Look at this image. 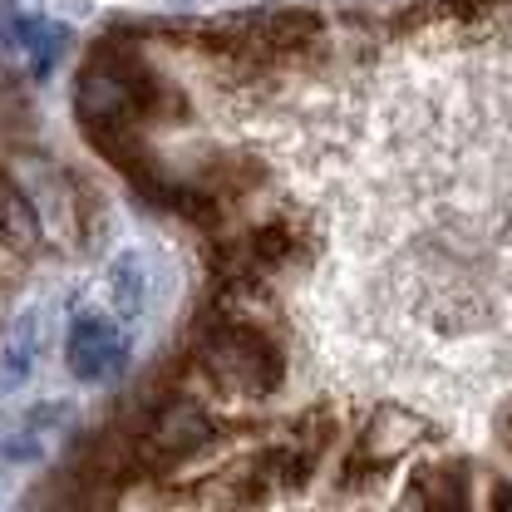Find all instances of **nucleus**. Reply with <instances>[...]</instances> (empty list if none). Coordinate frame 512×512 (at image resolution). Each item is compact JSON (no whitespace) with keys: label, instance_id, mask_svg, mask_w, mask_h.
Instances as JSON below:
<instances>
[{"label":"nucleus","instance_id":"1","mask_svg":"<svg viewBox=\"0 0 512 512\" xmlns=\"http://www.w3.org/2000/svg\"><path fill=\"white\" fill-rule=\"evenodd\" d=\"M197 365H202V375H212L217 389L242 394V399L271 394L281 384V375H286L281 350L247 320H227L222 330L202 335L197 340Z\"/></svg>","mask_w":512,"mask_h":512},{"label":"nucleus","instance_id":"2","mask_svg":"<svg viewBox=\"0 0 512 512\" xmlns=\"http://www.w3.org/2000/svg\"><path fill=\"white\" fill-rule=\"evenodd\" d=\"M153 99V79L143 64H119V60H99L84 69L79 79V119L89 133L99 128H124L133 114H143Z\"/></svg>","mask_w":512,"mask_h":512},{"label":"nucleus","instance_id":"3","mask_svg":"<svg viewBox=\"0 0 512 512\" xmlns=\"http://www.w3.org/2000/svg\"><path fill=\"white\" fill-rule=\"evenodd\" d=\"M119 365H124V340H119V330L99 316L74 320V330H69V370H74L79 380H104V375H114Z\"/></svg>","mask_w":512,"mask_h":512},{"label":"nucleus","instance_id":"4","mask_svg":"<svg viewBox=\"0 0 512 512\" xmlns=\"http://www.w3.org/2000/svg\"><path fill=\"white\" fill-rule=\"evenodd\" d=\"M212 439H217V424L202 409H192V404H168L153 419V429H148V444L158 448V453H168V458L197 453V448H207Z\"/></svg>","mask_w":512,"mask_h":512},{"label":"nucleus","instance_id":"5","mask_svg":"<svg viewBox=\"0 0 512 512\" xmlns=\"http://www.w3.org/2000/svg\"><path fill=\"white\" fill-rule=\"evenodd\" d=\"M419 439V419L414 414H399V409H389V414H375V424L365 429V439L355 453H365L370 463H389V458H399V453H409Z\"/></svg>","mask_w":512,"mask_h":512},{"label":"nucleus","instance_id":"6","mask_svg":"<svg viewBox=\"0 0 512 512\" xmlns=\"http://www.w3.org/2000/svg\"><path fill=\"white\" fill-rule=\"evenodd\" d=\"M414 498L419 503H434V508H448V503H458L463 493H468V473L453 463V458H439V463H424L419 473H414Z\"/></svg>","mask_w":512,"mask_h":512}]
</instances>
